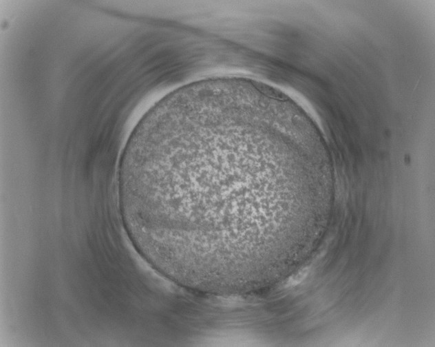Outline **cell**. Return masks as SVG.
I'll return each instance as SVG.
<instances>
[{"label":"cell","mask_w":435,"mask_h":347,"mask_svg":"<svg viewBox=\"0 0 435 347\" xmlns=\"http://www.w3.org/2000/svg\"><path fill=\"white\" fill-rule=\"evenodd\" d=\"M308 273V268H305L299 271L298 273L294 274L290 278H288V281L286 282L285 286H290L298 284L305 278Z\"/></svg>","instance_id":"cell-2"},{"label":"cell","mask_w":435,"mask_h":347,"mask_svg":"<svg viewBox=\"0 0 435 347\" xmlns=\"http://www.w3.org/2000/svg\"><path fill=\"white\" fill-rule=\"evenodd\" d=\"M265 140L245 124L210 120L138 143L126 179L138 231L167 260H244L252 228L256 158Z\"/></svg>","instance_id":"cell-1"}]
</instances>
